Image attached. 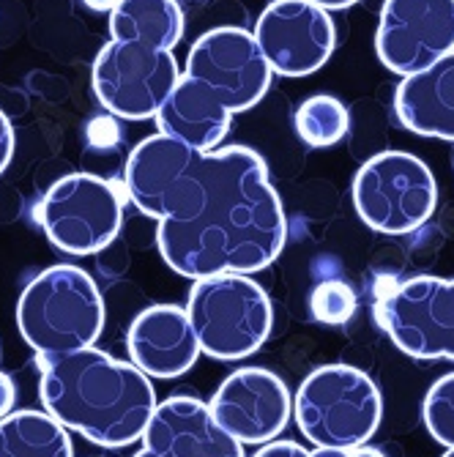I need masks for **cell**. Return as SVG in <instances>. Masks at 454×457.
I'll use <instances>...</instances> for the list:
<instances>
[{
  "mask_svg": "<svg viewBox=\"0 0 454 457\" xmlns=\"http://www.w3.org/2000/svg\"><path fill=\"white\" fill-rule=\"evenodd\" d=\"M285 241L282 200L263 156L246 145L209 151V181L197 214L156 228L161 261L192 282L263 271L279 258Z\"/></svg>",
  "mask_w": 454,
  "mask_h": 457,
  "instance_id": "1",
  "label": "cell"
},
{
  "mask_svg": "<svg viewBox=\"0 0 454 457\" xmlns=\"http://www.w3.org/2000/svg\"><path fill=\"white\" fill-rule=\"evenodd\" d=\"M135 457H159V454H153L151 449H145V446H143V449H140V452H137Z\"/></svg>",
  "mask_w": 454,
  "mask_h": 457,
  "instance_id": "29",
  "label": "cell"
},
{
  "mask_svg": "<svg viewBox=\"0 0 454 457\" xmlns=\"http://www.w3.org/2000/svg\"><path fill=\"white\" fill-rule=\"evenodd\" d=\"M184 74L209 82L233 115L255 107L274 79L255 33L233 25L205 30L186 55Z\"/></svg>",
  "mask_w": 454,
  "mask_h": 457,
  "instance_id": "11",
  "label": "cell"
},
{
  "mask_svg": "<svg viewBox=\"0 0 454 457\" xmlns=\"http://www.w3.org/2000/svg\"><path fill=\"white\" fill-rule=\"evenodd\" d=\"M376 53L402 79L449 58L454 53V0H386Z\"/></svg>",
  "mask_w": 454,
  "mask_h": 457,
  "instance_id": "10",
  "label": "cell"
},
{
  "mask_svg": "<svg viewBox=\"0 0 454 457\" xmlns=\"http://www.w3.org/2000/svg\"><path fill=\"white\" fill-rule=\"evenodd\" d=\"M186 312L200 351L217 361L252 356L263 348L274 326L271 299L250 274L197 279L189 290Z\"/></svg>",
  "mask_w": 454,
  "mask_h": 457,
  "instance_id": "5",
  "label": "cell"
},
{
  "mask_svg": "<svg viewBox=\"0 0 454 457\" xmlns=\"http://www.w3.org/2000/svg\"><path fill=\"white\" fill-rule=\"evenodd\" d=\"M123 200L127 189L110 179L69 173L41 195L33 217L47 241L61 253L77 258L96 255L120 233Z\"/></svg>",
  "mask_w": 454,
  "mask_h": 457,
  "instance_id": "6",
  "label": "cell"
},
{
  "mask_svg": "<svg viewBox=\"0 0 454 457\" xmlns=\"http://www.w3.org/2000/svg\"><path fill=\"white\" fill-rule=\"evenodd\" d=\"M217 422L241 444H271L287 428L293 397L285 381L263 367H241L219 384L211 397Z\"/></svg>",
  "mask_w": 454,
  "mask_h": 457,
  "instance_id": "13",
  "label": "cell"
},
{
  "mask_svg": "<svg viewBox=\"0 0 454 457\" xmlns=\"http://www.w3.org/2000/svg\"><path fill=\"white\" fill-rule=\"evenodd\" d=\"M376 320L414 359L454 361V279L419 274L378 296Z\"/></svg>",
  "mask_w": 454,
  "mask_h": 457,
  "instance_id": "8",
  "label": "cell"
},
{
  "mask_svg": "<svg viewBox=\"0 0 454 457\" xmlns=\"http://www.w3.org/2000/svg\"><path fill=\"white\" fill-rule=\"evenodd\" d=\"M82 4H86L91 12H99V14H102V12H110V14H112L120 0H82Z\"/></svg>",
  "mask_w": 454,
  "mask_h": 457,
  "instance_id": "28",
  "label": "cell"
},
{
  "mask_svg": "<svg viewBox=\"0 0 454 457\" xmlns=\"http://www.w3.org/2000/svg\"><path fill=\"white\" fill-rule=\"evenodd\" d=\"M110 36L173 53L184 38V12L178 0H120L110 14Z\"/></svg>",
  "mask_w": 454,
  "mask_h": 457,
  "instance_id": "18",
  "label": "cell"
},
{
  "mask_svg": "<svg viewBox=\"0 0 454 457\" xmlns=\"http://www.w3.org/2000/svg\"><path fill=\"white\" fill-rule=\"evenodd\" d=\"M230 107L209 82L181 71L178 86L156 115V127L161 135H170L192 148L214 151L230 132Z\"/></svg>",
  "mask_w": 454,
  "mask_h": 457,
  "instance_id": "16",
  "label": "cell"
},
{
  "mask_svg": "<svg viewBox=\"0 0 454 457\" xmlns=\"http://www.w3.org/2000/svg\"><path fill=\"white\" fill-rule=\"evenodd\" d=\"M255 38L274 74L307 77L332 58L337 28L312 0H271L255 22Z\"/></svg>",
  "mask_w": 454,
  "mask_h": 457,
  "instance_id": "12",
  "label": "cell"
},
{
  "mask_svg": "<svg viewBox=\"0 0 454 457\" xmlns=\"http://www.w3.org/2000/svg\"><path fill=\"white\" fill-rule=\"evenodd\" d=\"M351 127L348 107L328 94H315L304 99L296 110V132L310 148L337 145Z\"/></svg>",
  "mask_w": 454,
  "mask_h": 457,
  "instance_id": "20",
  "label": "cell"
},
{
  "mask_svg": "<svg viewBox=\"0 0 454 457\" xmlns=\"http://www.w3.org/2000/svg\"><path fill=\"white\" fill-rule=\"evenodd\" d=\"M293 417L315 449L367 446L381 428L384 397L376 381L353 364H323L301 381Z\"/></svg>",
  "mask_w": 454,
  "mask_h": 457,
  "instance_id": "4",
  "label": "cell"
},
{
  "mask_svg": "<svg viewBox=\"0 0 454 457\" xmlns=\"http://www.w3.org/2000/svg\"><path fill=\"white\" fill-rule=\"evenodd\" d=\"M356 290L343 282V279H326L315 285L312 296H310V310L312 318L323 326H343L353 318L356 312Z\"/></svg>",
  "mask_w": 454,
  "mask_h": 457,
  "instance_id": "22",
  "label": "cell"
},
{
  "mask_svg": "<svg viewBox=\"0 0 454 457\" xmlns=\"http://www.w3.org/2000/svg\"><path fill=\"white\" fill-rule=\"evenodd\" d=\"M422 417L430 436L446 449H454V372H446L430 386L422 403Z\"/></svg>",
  "mask_w": 454,
  "mask_h": 457,
  "instance_id": "21",
  "label": "cell"
},
{
  "mask_svg": "<svg viewBox=\"0 0 454 457\" xmlns=\"http://www.w3.org/2000/svg\"><path fill=\"white\" fill-rule=\"evenodd\" d=\"M36 364L41 405L66 430L107 449L143 441L159 403L151 378L132 361L86 348Z\"/></svg>",
  "mask_w": 454,
  "mask_h": 457,
  "instance_id": "2",
  "label": "cell"
},
{
  "mask_svg": "<svg viewBox=\"0 0 454 457\" xmlns=\"http://www.w3.org/2000/svg\"><path fill=\"white\" fill-rule=\"evenodd\" d=\"M394 112L408 132L454 143V53L422 74L405 77L394 91Z\"/></svg>",
  "mask_w": 454,
  "mask_h": 457,
  "instance_id": "17",
  "label": "cell"
},
{
  "mask_svg": "<svg viewBox=\"0 0 454 457\" xmlns=\"http://www.w3.org/2000/svg\"><path fill=\"white\" fill-rule=\"evenodd\" d=\"M252 457H312V452H307L301 444L296 441H271V444H263Z\"/></svg>",
  "mask_w": 454,
  "mask_h": 457,
  "instance_id": "24",
  "label": "cell"
},
{
  "mask_svg": "<svg viewBox=\"0 0 454 457\" xmlns=\"http://www.w3.org/2000/svg\"><path fill=\"white\" fill-rule=\"evenodd\" d=\"M14 145H17V137H14V127H12V120L9 115L0 110V176L6 173L9 168V162L14 156Z\"/></svg>",
  "mask_w": 454,
  "mask_h": 457,
  "instance_id": "23",
  "label": "cell"
},
{
  "mask_svg": "<svg viewBox=\"0 0 454 457\" xmlns=\"http://www.w3.org/2000/svg\"><path fill=\"white\" fill-rule=\"evenodd\" d=\"M14 403H17V384L9 372L0 370V422L14 413Z\"/></svg>",
  "mask_w": 454,
  "mask_h": 457,
  "instance_id": "25",
  "label": "cell"
},
{
  "mask_svg": "<svg viewBox=\"0 0 454 457\" xmlns=\"http://www.w3.org/2000/svg\"><path fill=\"white\" fill-rule=\"evenodd\" d=\"M143 446L159 457H244V444L217 422L211 405L189 395L156 405Z\"/></svg>",
  "mask_w": 454,
  "mask_h": 457,
  "instance_id": "14",
  "label": "cell"
},
{
  "mask_svg": "<svg viewBox=\"0 0 454 457\" xmlns=\"http://www.w3.org/2000/svg\"><path fill=\"white\" fill-rule=\"evenodd\" d=\"M312 4L323 6L326 12H343V9H351L359 0H312Z\"/></svg>",
  "mask_w": 454,
  "mask_h": 457,
  "instance_id": "27",
  "label": "cell"
},
{
  "mask_svg": "<svg viewBox=\"0 0 454 457\" xmlns=\"http://www.w3.org/2000/svg\"><path fill=\"white\" fill-rule=\"evenodd\" d=\"M17 328L36 359H61L96 348L104 331V299L94 277L74 263L36 274L17 302Z\"/></svg>",
  "mask_w": 454,
  "mask_h": 457,
  "instance_id": "3",
  "label": "cell"
},
{
  "mask_svg": "<svg viewBox=\"0 0 454 457\" xmlns=\"http://www.w3.org/2000/svg\"><path fill=\"white\" fill-rule=\"evenodd\" d=\"M443 457H454V449H446V454Z\"/></svg>",
  "mask_w": 454,
  "mask_h": 457,
  "instance_id": "30",
  "label": "cell"
},
{
  "mask_svg": "<svg viewBox=\"0 0 454 457\" xmlns=\"http://www.w3.org/2000/svg\"><path fill=\"white\" fill-rule=\"evenodd\" d=\"M0 457H74V446L47 411H14L0 422Z\"/></svg>",
  "mask_w": 454,
  "mask_h": 457,
  "instance_id": "19",
  "label": "cell"
},
{
  "mask_svg": "<svg viewBox=\"0 0 454 457\" xmlns=\"http://www.w3.org/2000/svg\"><path fill=\"white\" fill-rule=\"evenodd\" d=\"M129 359L148 378H178L194 367L200 351L186 307L153 304L143 310L127 331Z\"/></svg>",
  "mask_w": 454,
  "mask_h": 457,
  "instance_id": "15",
  "label": "cell"
},
{
  "mask_svg": "<svg viewBox=\"0 0 454 457\" xmlns=\"http://www.w3.org/2000/svg\"><path fill=\"white\" fill-rule=\"evenodd\" d=\"M181 79L173 53L132 41H107L94 61V94L102 107L123 120L156 118Z\"/></svg>",
  "mask_w": 454,
  "mask_h": 457,
  "instance_id": "9",
  "label": "cell"
},
{
  "mask_svg": "<svg viewBox=\"0 0 454 457\" xmlns=\"http://www.w3.org/2000/svg\"><path fill=\"white\" fill-rule=\"evenodd\" d=\"M353 205L367 228L405 236L435 214L438 184L425 159L408 151H381L359 168Z\"/></svg>",
  "mask_w": 454,
  "mask_h": 457,
  "instance_id": "7",
  "label": "cell"
},
{
  "mask_svg": "<svg viewBox=\"0 0 454 457\" xmlns=\"http://www.w3.org/2000/svg\"><path fill=\"white\" fill-rule=\"evenodd\" d=\"M312 457H386L373 446H348V449H315Z\"/></svg>",
  "mask_w": 454,
  "mask_h": 457,
  "instance_id": "26",
  "label": "cell"
}]
</instances>
